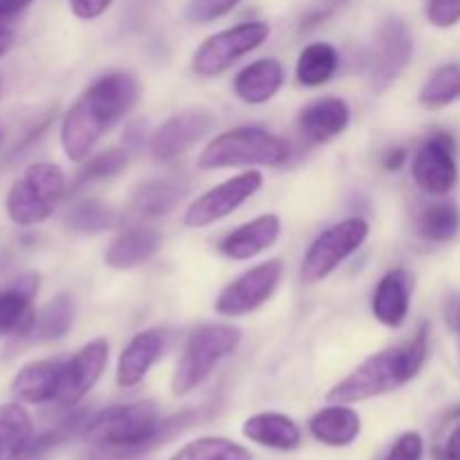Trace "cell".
<instances>
[{
	"label": "cell",
	"instance_id": "6da1fadb",
	"mask_svg": "<svg viewBox=\"0 0 460 460\" xmlns=\"http://www.w3.org/2000/svg\"><path fill=\"white\" fill-rule=\"evenodd\" d=\"M193 420V411H182L162 420L153 402L117 404L99 413H90L81 436L103 449L108 458L139 456L178 436Z\"/></svg>",
	"mask_w": 460,
	"mask_h": 460
},
{
	"label": "cell",
	"instance_id": "7a4b0ae2",
	"mask_svg": "<svg viewBox=\"0 0 460 460\" xmlns=\"http://www.w3.org/2000/svg\"><path fill=\"white\" fill-rule=\"evenodd\" d=\"M137 97L139 84L130 72H111L94 81L63 117V153L75 162L85 160L99 137L135 106Z\"/></svg>",
	"mask_w": 460,
	"mask_h": 460
},
{
	"label": "cell",
	"instance_id": "3957f363",
	"mask_svg": "<svg viewBox=\"0 0 460 460\" xmlns=\"http://www.w3.org/2000/svg\"><path fill=\"white\" fill-rule=\"evenodd\" d=\"M427 353H429V328L420 326V331L413 335L409 344L386 349L364 359L349 377L332 386L328 400L350 404L391 394L420 373V368L425 367Z\"/></svg>",
	"mask_w": 460,
	"mask_h": 460
},
{
	"label": "cell",
	"instance_id": "277c9868",
	"mask_svg": "<svg viewBox=\"0 0 460 460\" xmlns=\"http://www.w3.org/2000/svg\"><path fill=\"white\" fill-rule=\"evenodd\" d=\"M290 157V146L279 135L256 126H241L211 139L198 157L207 171L238 169V166H281Z\"/></svg>",
	"mask_w": 460,
	"mask_h": 460
},
{
	"label": "cell",
	"instance_id": "5b68a950",
	"mask_svg": "<svg viewBox=\"0 0 460 460\" xmlns=\"http://www.w3.org/2000/svg\"><path fill=\"white\" fill-rule=\"evenodd\" d=\"M241 344V331L229 323H205L189 335L182 355L175 364L171 389L175 395H187L196 391L202 382L209 380L225 358Z\"/></svg>",
	"mask_w": 460,
	"mask_h": 460
},
{
	"label": "cell",
	"instance_id": "8992f818",
	"mask_svg": "<svg viewBox=\"0 0 460 460\" xmlns=\"http://www.w3.org/2000/svg\"><path fill=\"white\" fill-rule=\"evenodd\" d=\"M66 191V175L57 164L39 162L25 171L7 193V214L16 225L30 227L52 216L54 207Z\"/></svg>",
	"mask_w": 460,
	"mask_h": 460
},
{
	"label": "cell",
	"instance_id": "52a82bcc",
	"mask_svg": "<svg viewBox=\"0 0 460 460\" xmlns=\"http://www.w3.org/2000/svg\"><path fill=\"white\" fill-rule=\"evenodd\" d=\"M368 238V223L359 216L346 218L319 234L301 263V281L317 283L331 277L346 259L355 254Z\"/></svg>",
	"mask_w": 460,
	"mask_h": 460
},
{
	"label": "cell",
	"instance_id": "ba28073f",
	"mask_svg": "<svg viewBox=\"0 0 460 460\" xmlns=\"http://www.w3.org/2000/svg\"><path fill=\"white\" fill-rule=\"evenodd\" d=\"M270 36V27L261 21L241 22L236 27L218 31L200 43L193 57V70L200 76H216L232 67L238 58L263 45Z\"/></svg>",
	"mask_w": 460,
	"mask_h": 460
},
{
	"label": "cell",
	"instance_id": "9c48e42d",
	"mask_svg": "<svg viewBox=\"0 0 460 460\" xmlns=\"http://www.w3.org/2000/svg\"><path fill=\"white\" fill-rule=\"evenodd\" d=\"M261 187H263V175L259 171H247V173L236 175V178L225 180L223 184L209 189L189 205V209L184 211V225L200 229L207 227V225L218 223V220L234 214L238 207L245 205Z\"/></svg>",
	"mask_w": 460,
	"mask_h": 460
},
{
	"label": "cell",
	"instance_id": "30bf717a",
	"mask_svg": "<svg viewBox=\"0 0 460 460\" xmlns=\"http://www.w3.org/2000/svg\"><path fill=\"white\" fill-rule=\"evenodd\" d=\"M281 261H268V263L247 270L241 277L234 279L227 288H223L216 299V313L223 317H243V314L254 313L274 295L279 281H281Z\"/></svg>",
	"mask_w": 460,
	"mask_h": 460
},
{
	"label": "cell",
	"instance_id": "8fae6325",
	"mask_svg": "<svg viewBox=\"0 0 460 460\" xmlns=\"http://www.w3.org/2000/svg\"><path fill=\"white\" fill-rule=\"evenodd\" d=\"M413 180L429 196H445L456 187V144L447 133H436L413 155Z\"/></svg>",
	"mask_w": 460,
	"mask_h": 460
},
{
	"label": "cell",
	"instance_id": "7c38bea8",
	"mask_svg": "<svg viewBox=\"0 0 460 460\" xmlns=\"http://www.w3.org/2000/svg\"><path fill=\"white\" fill-rule=\"evenodd\" d=\"M413 57V39L409 27L400 18H386L377 30L376 48L368 61V72L376 88H386L400 72L409 66Z\"/></svg>",
	"mask_w": 460,
	"mask_h": 460
},
{
	"label": "cell",
	"instance_id": "4fadbf2b",
	"mask_svg": "<svg viewBox=\"0 0 460 460\" xmlns=\"http://www.w3.org/2000/svg\"><path fill=\"white\" fill-rule=\"evenodd\" d=\"M214 126V115L202 108L184 111L166 119L151 139V153L157 162H171L200 142Z\"/></svg>",
	"mask_w": 460,
	"mask_h": 460
},
{
	"label": "cell",
	"instance_id": "5bb4252c",
	"mask_svg": "<svg viewBox=\"0 0 460 460\" xmlns=\"http://www.w3.org/2000/svg\"><path fill=\"white\" fill-rule=\"evenodd\" d=\"M108 350H111L108 341L99 337V340L85 344L75 358L67 359L66 367H63V380L57 398L58 404L72 407L88 395V391L97 385L103 368H106Z\"/></svg>",
	"mask_w": 460,
	"mask_h": 460
},
{
	"label": "cell",
	"instance_id": "9a60e30c",
	"mask_svg": "<svg viewBox=\"0 0 460 460\" xmlns=\"http://www.w3.org/2000/svg\"><path fill=\"white\" fill-rule=\"evenodd\" d=\"M39 292V277L25 274L12 286L0 290V335H30L34 328V296Z\"/></svg>",
	"mask_w": 460,
	"mask_h": 460
},
{
	"label": "cell",
	"instance_id": "2e32d148",
	"mask_svg": "<svg viewBox=\"0 0 460 460\" xmlns=\"http://www.w3.org/2000/svg\"><path fill=\"white\" fill-rule=\"evenodd\" d=\"M279 236H281V220L274 214H265L229 232L220 243V252L232 261H250L270 250Z\"/></svg>",
	"mask_w": 460,
	"mask_h": 460
},
{
	"label": "cell",
	"instance_id": "e0dca14e",
	"mask_svg": "<svg viewBox=\"0 0 460 460\" xmlns=\"http://www.w3.org/2000/svg\"><path fill=\"white\" fill-rule=\"evenodd\" d=\"M162 350H164V332L155 331V328L137 332L119 355V362H117V385L121 389L137 386L148 376L153 364L160 359Z\"/></svg>",
	"mask_w": 460,
	"mask_h": 460
},
{
	"label": "cell",
	"instance_id": "ac0fdd59",
	"mask_svg": "<svg viewBox=\"0 0 460 460\" xmlns=\"http://www.w3.org/2000/svg\"><path fill=\"white\" fill-rule=\"evenodd\" d=\"M63 359H36L25 364L12 382V391L27 404H45L58 398L63 380Z\"/></svg>",
	"mask_w": 460,
	"mask_h": 460
},
{
	"label": "cell",
	"instance_id": "d6986e66",
	"mask_svg": "<svg viewBox=\"0 0 460 460\" xmlns=\"http://www.w3.org/2000/svg\"><path fill=\"white\" fill-rule=\"evenodd\" d=\"M409 301H411V281L407 270H391L377 283L373 295V314L377 322L386 328H400L409 314Z\"/></svg>",
	"mask_w": 460,
	"mask_h": 460
},
{
	"label": "cell",
	"instance_id": "ffe728a7",
	"mask_svg": "<svg viewBox=\"0 0 460 460\" xmlns=\"http://www.w3.org/2000/svg\"><path fill=\"white\" fill-rule=\"evenodd\" d=\"M350 121V111L344 99L326 97L305 106L299 115L301 133L314 144L331 142L341 135Z\"/></svg>",
	"mask_w": 460,
	"mask_h": 460
},
{
	"label": "cell",
	"instance_id": "44dd1931",
	"mask_svg": "<svg viewBox=\"0 0 460 460\" xmlns=\"http://www.w3.org/2000/svg\"><path fill=\"white\" fill-rule=\"evenodd\" d=\"M283 81H286V70L277 58H259L238 72L234 79V90L245 103L261 106L281 90Z\"/></svg>",
	"mask_w": 460,
	"mask_h": 460
},
{
	"label": "cell",
	"instance_id": "7402d4cb",
	"mask_svg": "<svg viewBox=\"0 0 460 460\" xmlns=\"http://www.w3.org/2000/svg\"><path fill=\"white\" fill-rule=\"evenodd\" d=\"M308 429L314 440L328 445V447H349L359 438L362 418L346 404L335 402L314 413L308 422Z\"/></svg>",
	"mask_w": 460,
	"mask_h": 460
},
{
	"label": "cell",
	"instance_id": "603a6c76",
	"mask_svg": "<svg viewBox=\"0 0 460 460\" xmlns=\"http://www.w3.org/2000/svg\"><path fill=\"white\" fill-rule=\"evenodd\" d=\"M243 434L252 443L277 449V452H292L301 445L299 425L292 418L274 411L256 413V416L247 418L245 425H243Z\"/></svg>",
	"mask_w": 460,
	"mask_h": 460
},
{
	"label": "cell",
	"instance_id": "cb8c5ba5",
	"mask_svg": "<svg viewBox=\"0 0 460 460\" xmlns=\"http://www.w3.org/2000/svg\"><path fill=\"white\" fill-rule=\"evenodd\" d=\"M187 193V184L175 178H157L142 182L130 196V211L137 218H160L171 214Z\"/></svg>",
	"mask_w": 460,
	"mask_h": 460
},
{
	"label": "cell",
	"instance_id": "d4e9b609",
	"mask_svg": "<svg viewBox=\"0 0 460 460\" xmlns=\"http://www.w3.org/2000/svg\"><path fill=\"white\" fill-rule=\"evenodd\" d=\"M160 250V234L155 229H128L112 238L106 250V263L115 270H130L146 263Z\"/></svg>",
	"mask_w": 460,
	"mask_h": 460
},
{
	"label": "cell",
	"instance_id": "484cf974",
	"mask_svg": "<svg viewBox=\"0 0 460 460\" xmlns=\"http://www.w3.org/2000/svg\"><path fill=\"white\" fill-rule=\"evenodd\" d=\"M34 440L31 418L21 404L9 402L0 407V460L25 456Z\"/></svg>",
	"mask_w": 460,
	"mask_h": 460
},
{
	"label": "cell",
	"instance_id": "4316f807",
	"mask_svg": "<svg viewBox=\"0 0 460 460\" xmlns=\"http://www.w3.org/2000/svg\"><path fill=\"white\" fill-rule=\"evenodd\" d=\"M340 66V54L331 43H313L296 58V81L305 88L323 85Z\"/></svg>",
	"mask_w": 460,
	"mask_h": 460
},
{
	"label": "cell",
	"instance_id": "83f0119b",
	"mask_svg": "<svg viewBox=\"0 0 460 460\" xmlns=\"http://www.w3.org/2000/svg\"><path fill=\"white\" fill-rule=\"evenodd\" d=\"M72 317H75V305H72L70 295H58L36 314L34 328L30 335L36 340L49 341V340H61L67 335L72 328Z\"/></svg>",
	"mask_w": 460,
	"mask_h": 460
},
{
	"label": "cell",
	"instance_id": "f1b7e54d",
	"mask_svg": "<svg viewBox=\"0 0 460 460\" xmlns=\"http://www.w3.org/2000/svg\"><path fill=\"white\" fill-rule=\"evenodd\" d=\"M420 103L431 111L449 106L460 99V63H447L427 79L420 90Z\"/></svg>",
	"mask_w": 460,
	"mask_h": 460
},
{
	"label": "cell",
	"instance_id": "f546056e",
	"mask_svg": "<svg viewBox=\"0 0 460 460\" xmlns=\"http://www.w3.org/2000/svg\"><path fill=\"white\" fill-rule=\"evenodd\" d=\"M67 225L81 234H102L119 225V214L99 200H81L67 214Z\"/></svg>",
	"mask_w": 460,
	"mask_h": 460
},
{
	"label": "cell",
	"instance_id": "4dcf8cb0",
	"mask_svg": "<svg viewBox=\"0 0 460 460\" xmlns=\"http://www.w3.org/2000/svg\"><path fill=\"white\" fill-rule=\"evenodd\" d=\"M169 460H252V454L234 440L207 436V438H198L184 445Z\"/></svg>",
	"mask_w": 460,
	"mask_h": 460
},
{
	"label": "cell",
	"instance_id": "1f68e13d",
	"mask_svg": "<svg viewBox=\"0 0 460 460\" xmlns=\"http://www.w3.org/2000/svg\"><path fill=\"white\" fill-rule=\"evenodd\" d=\"M460 232V209L456 205L427 207L418 218V234L427 241H452Z\"/></svg>",
	"mask_w": 460,
	"mask_h": 460
},
{
	"label": "cell",
	"instance_id": "d6a6232c",
	"mask_svg": "<svg viewBox=\"0 0 460 460\" xmlns=\"http://www.w3.org/2000/svg\"><path fill=\"white\" fill-rule=\"evenodd\" d=\"M126 164H128V151H126V148H108V151L97 153V155H93L85 162L84 169L79 171L76 184L112 178V175L119 173Z\"/></svg>",
	"mask_w": 460,
	"mask_h": 460
},
{
	"label": "cell",
	"instance_id": "836d02e7",
	"mask_svg": "<svg viewBox=\"0 0 460 460\" xmlns=\"http://www.w3.org/2000/svg\"><path fill=\"white\" fill-rule=\"evenodd\" d=\"M238 3H241V0H191V3L187 4L184 16H187V21L205 25V22H211L216 21V18L232 12Z\"/></svg>",
	"mask_w": 460,
	"mask_h": 460
},
{
	"label": "cell",
	"instance_id": "e575fe53",
	"mask_svg": "<svg viewBox=\"0 0 460 460\" xmlns=\"http://www.w3.org/2000/svg\"><path fill=\"white\" fill-rule=\"evenodd\" d=\"M422 454H425L422 436L418 431H407L395 440L385 460H422Z\"/></svg>",
	"mask_w": 460,
	"mask_h": 460
},
{
	"label": "cell",
	"instance_id": "d590c367",
	"mask_svg": "<svg viewBox=\"0 0 460 460\" xmlns=\"http://www.w3.org/2000/svg\"><path fill=\"white\" fill-rule=\"evenodd\" d=\"M427 18L436 27H454L460 21V0H429Z\"/></svg>",
	"mask_w": 460,
	"mask_h": 460
},
{
	"label": "cell",
	"instance_id": "8d00e7d4",
	"mask_svg": "<svg viewBox=\"0 0 460 460\" xmlns=\"http://www.w3.org/2000/svg\"><path fill=\"white\" fill-rule=\"evenodd\" d=\"M112 4V0H70L72 13L81 21H94V18L102 16L108 7Z\"/></svg>",
	"mask_w": 460,
	"mask_h": 460
},
{
	"label": "cell",
	"instance_id": "74e56055",
	"mask_svg": "<svg viewBox=\"0 0 460 460\" xmlns=\"http://www.w3.org/2000/svg\"><path fill=\"white\" fill-rule=\"evenodd\" d=\"M34 0H0V22L18 16L22 9H27Z\"/></svg>",
	"mask_w": 460,
	"mask_h": 460
},
{
	"label": "cell",
	"instance_id": "f35d334b",
	"mask_svg": "<svg viewBox=\"0 0 460 460\" xmlns=\"http://www.w3.org/2000/svg\"><path fill=\"white\" fill-rule=\"evenodd\" d=\"M445 460H460V425L449 434L447 443H445L443 449Z\"/></svg>",
	"mask_w": 460,
	"mask_h": 460
},
{
	"label": "cell",
	"instance_id": "ab89813d",
	"mask_svg": "<svg viewBox=\"0 0 460 460\" xmlns=\"http://www.w3.org/2000/svg\"><path fill=\"white\" fill-rule=\"evenodd\" d=\"M404 162H407V148L404 146H395L394 151L386 153V157H385V166L389 171H398Z\"/></svg>",
	"mask_w": 460,
	"mask_h": 460
},
{
	"label": "cell",
	"instance_id": "60d3db41",
	"mask_svg": "<svg viewBox=\"0 0 460 460\" xmlns=\"http://www.w3.org/2000/svg\"><path fill=\"white\" fill-rule=\"evenodd\" d=\"M12 45H13V31L7 30V27L0 22V57H4V54L9 52Z\"/></svg>",
	"mask_w": 460,
	"mask_h": 460
},
{
	"label": "cell",
	"instance_id": "b9f144b4",
	"mask_svg": "<svg viewBox=\"0 0 460 460\" xmlns=\"http://www.w3.org/2000/svg\"><path fill=\"white\" fill-rule=\"evenodd\" d=\"M458 331H460V328H458Z\"/></svg>",
	"mask_w": 460,
	"mask_h": 460
}]
</instances>
